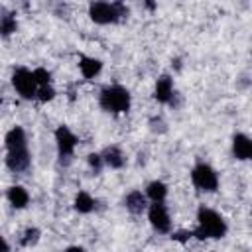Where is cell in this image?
Masks as SVG:
<instances>
[{
    "label": "cell",
    "mask_w": 252,
    "mask_h": 252,
    "mask_svg": "<svg viewBox=\"0 0 252 252\" xmlns=\"http://www.w3.org/2000/svg\"><path fill=\"white\" fill-rule=\"evenodd\" d=\"M228 226L226 220L209 207H199L197 211V228L193 230V236L199 240H219L226 234Z\"/></svg>",
    "instance_id": "6da1fadb"
},
{
    "label": "cell",
    "mask_w": 252,
    "mask_h": 252,
    "mask_svg": "<svg viewBox=\"0 0 252 252\" xmlns=\"http://www.w3.org/2000/svg\"><path fill=\"white\" fill-rule=\"evenodd\" d=\"M98 104L102 110L112 112V114H122L130 110L132 104V96L128 93V89H124L122 85H108L100 91L98 94Z\"/></svg>",
    "instance_id": "7a4b0ae2"
},
{
    "label": "cell",
    "mask_w": 252,
    "mask_h": 252,
    "mask_svg": "<svg viewBox=\"0 0 252 252\" xmlns=\"http://www.w3.org/2000/svg\"><path fill=\"white\" fill-rule=\"evenodd\" d=\"M89 16H91V20L94 24H100V26H104V24H116L122 18L128 16V8L120 0H114V2L94 0L89 6Z\"/></svg>",
    "instance_id": "3957f363"
},
{
    "label": "cell",
    "mask_w": 252,
    "mask_h": 252,
    "mask_svg": "<svg viewBox=\"0 0 252 252\" xmlns=\"http://www.w3.org/2000/svg\"><path fill=\"white\" fill-rule=\"evenodd\" d=\"M12 85L16 89V93L26 98V100H32L37 96V89H39V83L35 79V73L26 69V67H18L14 69L12 73Z\"/></svg>",
    "instance_id": "277c9868"
},
{
    "label": "cell",
    "mask_w": 252,
    "mask_h": 252,
    "mask_svg": "<svg viewBox=\"0 0 252 252\" xmlns=\"http://www.w3.org/2000/svg\"><path fill=\"white\" fill-rule=\"evenodd\" d=\"M191 181L197 189L205 193H213L219 189V175L209 163H197L191 169Z\"/></svg>",
    "instance_id": "5b68a950"
},
{
    "label": "cell",
    "mask_w": 252,
    "mask_h": 252,
    "mask_svg": "<svg viewBox=\"0 0 252 252\" xmlns=\"http://www.w3.org/2000/svg\"><path fill=\"white\" fill-rule=\"evenodd\" d=\"M148 220L152 228L159 234H167L171 230V217L163 201H152V205L148 207Z\"/></svg>",
    "instance_id": "8992f818"
},
{
    "label": "cell",
    "mask_w": 252,
    "mask_h": 252,
    "mask_svg": "<svg viewBox=\"0 0 252 252\" xmlns=\"http://www.w3.org/2000/svg\"><path fill=\"white\" fill-rule=\"evenodd\" d=\"M55 142H57V154H59V158H61V161L65 159H69V158H73V154H75V148H77V144H79V138L67 128V126H57V130H55Z\"/></svg>",
    "instance_id": "52a82bcc"
},
{
    "label": "cell",
    "mask_w": 252,
    "mask_h": 252,
    "mask_svg": "<svg viewBox=\"0 0 252 252\" xmlns=\"http://www.w3.org/2000/svg\"><path fill=\"white\" fill-rule=\"evenodd\" d=\"M32 165V156L28 148H18V150H6V167L14 173H24Z\"/></svg>",
    "instance_id": "ba28073f"
},
{
    "label": "cell",
    "mask_w": 252,
    "mask_h": 252,
    "mask_svg": "<svg viewBox=\"0 0 252 252\" xmlns=\"http://www.w3.org/2000/svg\"><path fill=\"white\" fill-rule=\"evenodd\" d=\"M232 156L240 161L252 159V138L246 134H234L232 136Z\"/></svg>",
    "instance_id": "9c48e42d"
},
{
    "label": "cell",
    "mask_w": 252,
    "mask_h": 252,
    "mask_svg": "<svg viewBox=\"0 0 252 252\" xmlns=\"http://www.w3.org/2000/svg\"><path fill=\"white\" fill-rule=\"evenodd\" d=\"M154 98L158 102H171V98H173V79L169 75H161L156 81Z\"/></svg>",
    "instance_id": "30bf717a"
},
{
    "label": "cell",
    "mask_w": 252,
    "mask_h": 252,
    "mask_svg": "<svg viewBox=\"0 0 252 252\" xmlns=\"http://www.w3.org/2000/svg\"><path fill=\"white\" fill-rule=\"evenodd\" d=\"M148 195H144L142 191H130L126 197H124V207L132 213V215H140L146 211L148 203H146Z\"/></svg>",
    "instance_id": "8fae6325"
},
{
    "label": "cell",
    "mask_w": 252,
    "mask_h": 252,
    "mask_svg": "<svg viewBox=\"0 0 252 252\" xmlns=\"http://www.w3.org/2000/svg\"><path fill=\"white\" fill-rule=\"evenodd\" d=\"M6 197H8V201L14 209H26L28 203H30V193L22 185H12L6 191Z\"/></svg>",
    "instance_id": "7c38bea8"
},
{
    "label": "cell",
    "mask_w": 252,
    "mask_h": 252,
    "mask_svg": "<svg viewBox=\"0 0 252 252\" xmlns=\"http://www.w3.org/2000/svg\"><path fill=\"white\" fill-rule=\"evenodd\" d=\"M6 150H18V148H28V138L22 126H14L12 130H8L6 138Z\"/></svg>",
    "instance_id": "4fadbf2b"
},
{
    "label": "cell",
    "mask_w": 252,
    "mask_h": 252,
    "mask_svg": "<svg viewBox=\"0 0 252 252\" xmlns=\"http://www.w3.org/2000/svg\"><path fill=\"white\" fill-rule=\"evenodd\" d=\"M79 69L83 73L85 79H93L100 73L102 69V61L100 59H94V57H87V55H81L79 57Z\"/></svg>",
    "instance_id": "5bb4252c"
},
{
    "label": "cell",
    "mask_w": 252,
    "mask_h": 252,
    "mask_svg": "<svg viewBox=\"0 0 252 252\" xmlns=\"http://www.w3.org/2000/svg\"><path fill=\"white\" fill-rule=\"evenodd\" d=\"M102 156V159H104V165L106 167H110V169H120L122 165H124V154L120 152V148L118 146H108V148H104V152L100 154Z\"/></svg>",
    "instance_id": "9a60e30c"
},
{
    "label": "cell",
    "mask_w": 252,
    "mask_h": 252,
    "mask_svg": "<svg viewBox=\"0 0 252 252\" xmlns=\"http://www.w3.org/2000/svg\"><path fill=\"white\" fill-rule=\"evenodd\" d=\"M94 205H96V201H94L87 191H79V193L75 195L73 207H75V211H77V213L87 215V213H91V211L94 209Z\"/></svg>",
    "instance_id": "2e32d148"
},
{
    "label": "cell",
    "mask_w": 252,
    "mask_h": 252,
    "mask_svg": "<svg viewBox=\"0 0 252 252\" xmlns=\"http://www.w3.org/2000/svg\"><path fill=\"white\" fill-rule=\"evenodd\" d=\"M18 30V22L14 18V14H10L6 8L2 10V16H0V32H2V37H10L14 32Z\"/></svg>",
    "instance_id": "e0dca14e"
},
{
    "label": "cell",
    "mask_w": 252,
    "mask_h": 252,
    "mask_svg": "<svg viewBox=\"0 0 252 252\" xmlns=\"http://www.w3.org/2000/svg\"><path fill=\"white\" fill-rule=\"evenodd\" d=\"M146 195L150 201H165L167 197V185L163 181H152L146 187Z\"/></svg>",
    "instance_id": "ac0fdd59"
},
{
    "label": "cell",
    "mask_w": 252,
    "mask_h": 252,
    "mask_svg": "<svg viewBox=\"0 0 252 252\" xmlns=\"http://www.w3.org/2000/svg\"><path fill=\"white\" fill-rule=\"evenodd\" d=\"M55 96V91H53V87L51 85H41L39 89H37V100L39 102H47V100H51Z\"/></svg>",
    "instance_id": "d6986e66"
},
{
    "label": "cell",
    "mask_w": 252,
    "mask_h": 252,
    "mask_svg": "<svg viewBox=\"0 0 252 252\" xmlns=\"http://www.w3.org/2000/svg\"><path fill=\"white\" fill-rule=\"evenodd\" d=\"M39 240V230L37 228H28L26 232H24V236H22V246H32V244H35Z\"/></svg>",
    "instance_id": "ffe728a7"
},
{
    "label": "cell",
    "mask_w": 252,
    "mask_h": 252,
    "mask_svg": "<svg viewBox=\"0 0 252 252\" xmlns=\"http://www.w3.org/2000/svg\"><path fill=\"white\" fill-rule=\"evenodd\" d=\"M87 161H89L91 169L94 171V175H96V173H100V169H102V165H104V159H102V156H100V154H89Z\"/></svg>",
    "instance_id": "44dd1931"
},
{
    "label": "cell",
    "mask_w": 252,
    "mask_h": 252,
    "mask_svg": "<svg viewBox=\"0 0 252 252\" xmlns=\"http://www.w3.org/2000/svg\"><path fill=\"white\" fill-rule=\"evenodd\" d=\"M33 73H35V79H37L39 87H41V85H49V83H51V73H49L47 69L37 67V69H33Z\"/></svg>",
    "instance_id": "7402d4cb"
},
{
    "label": "cell",
    "mask_w": 252,
    "mask_h": 252,
    "mask_svg": "<svg viewBox=\"0 0 252 252\" xmlns=\"http://www.w3.org/2000/svg\"><path fill=\"white\" fill-rule=\"evenodd\" d=\"M189 236H193V232H187V230H181V232H173V234H171V238H173V240H179V242L187 240Z\"/></svg>",
    "instance_id": "603a6c76"
},
{
    "label": "cell",
    "mask_w": 252,
    "mask_h": 252,
    "mask_svg": "<svg viewBox=\"0 0 252 252\" xmlns=\"http://www.w3.org/2000/svg\"><path fill=\"white\" fill-rule=\"evenodd\" d=\"M146 6H148L150 10H154V8H156V2H154V0H146Z\"/></svg>",
    "instance_id": "cb8c5ba5"
}]
</instances>
